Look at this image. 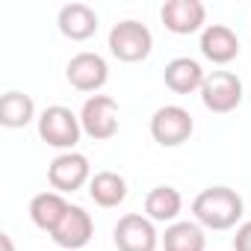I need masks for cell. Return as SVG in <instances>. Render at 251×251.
I'll list each match as a JSON object with an SVG mask.
<instances>
[{
    "instance_id": "3957f363",
    "label": "cell",
    "mask_w": 251,
    "mask_h": 251,
    "mask_svg": "<svg viewBox=\"0 0 251 251\" xmlns=\"http://www.w3.org/2000/svg\"><path fill=\"white\" fill-rule=\"evenodd\" d=\"M154 48V36L142 21H118L109 30V53L121 62H142L151 56Z\"/></svg>"
},
{
    "instance_id": "d6986e66",
    "label": "cell",
    "mask_w": 251,
    "mask_h": 251,
    "mask_svg": "<svg viewBox=\"0 0 251 251\" xmlns=\"http://www.w3.org/2000/svg\"><path fill=\"white\" fill-rule=\"evenodd\" d=\"M36 118V103L30 95L24 92H6L0 98V124L9 130H18V127H27V124Z\"/></svg>"
},
{
    "instance_id": "5b68a950",
    "label": "cell",
    "mask_w": 251,
    "mask_h": 251,
    "mask_svg": "<svg viewBox=\"0 0 251 251\" xmlns=\"http://www.w3.org/2000/svg\"><path fill=\"white\" fill-rule=\"evenodd\" d=\"M80 124L83 133L95 142H106L118 133V103L109 95H92L86 98L80 109Z\"/></svg>"
},
{
    "instance_id": "8992f818",
    "label": "cell",
    "mask_w": 251,
    "mask_h": 251,
    "mask_svg": "<svg viewBox=\"0 0 251 251\" xmlns=\"http://www.w3.org/2000/svg\"><path fill=\"white\" fill-rule=\"evenodd\" d=\"M48 180L53 186V192H77L92 180V166L89 157L80 151H65L59 157H53V163L48 166Z\"/></svg>"
},
{
    "instance_id": "52a82bcc",
    "label": "cell",
    "mask_w": 251,
    "mask_h": 251,
    "mask_svg": "<svg viewBox=\"0 0 251 251\" xmlns=\"http://www.w3.org/2000/svg\"><path fill=\"white\" fill-rule=\"evenodd\" d=\"M201 103L210 112H233L242 103V80L233 71H213L201 86Z\"/></svg>"
},
{
    "instance_id": "8fae6325",
    "label": "cell",
    "mask_w": 251,
    "mask_h": 251,
    "mask_svg": "<svg viewBox=\"0 0 251 251\" xmlns=\"http://www.w3.org/2000/svg\"><path fill=\"white\" fill-rule=\"evenodd\" d=\"M92 236H95V222H92V216H89L83 207H77V204L68 207L65 219H62V222L56 225V230L50 233V239H53L59 248H65V251H80V248H86V245L92 242Z\"/></svg>"
},
{
    "instance_id": "6da1fadb",
    "label": "cell",
    "mask_w": 251,
    "mask_h": 251,
    "mask_svg": "<svg viewBox=\"0 0 251 251\" xmlns=\"http://www.w3.org/2000/svg\"><path fill=\"white\" fill-rule=\"evenodd\" d=\"M242 210H245V204H242L239 192L230 186H207L192 201L195 222L207 230H230L242 219Z\"/></svg>"
},
{
    "instance_id": "ffe728a7",
    "label": "cell",
    "mask_w": 251,
    "mask_h": 251,
    "mask_svg": "<svg viewBox=\"0 0 251 251\" xmlns=\"http://www.w3.org/2000/svg\"><path fill=\"white\" fill-rule=\"evenodd\" d=\"M233 251H251V222H242L233 236Z\"/></svg>"
},
{
    "instance_id": "2e32d148",
    "label": "cell",
    "mask_w": 251,
    "mask_h": 251,
    "mask_svg": "<svg viewBox=\"0 0 251 251\" xmlns=\"http://www.w3.org/2000/svg\"><path fill=\"white\" fill-rule=\"evenodd\" d=\"M68 207H71V204L65 201L62 192H39V195L30 201V219H33V225H36L39 230L53 233L56 225L65 219Z\"/></svg>"
},
{
    "instance_id": "44dd1931",
    "label": "cell",
    "mask_w": 251,
    "mask_h": 251,
    "mask_svg": "<svg viewBox=\"0 0 251 251\" xmlns=\"http://www.w3.org/2000/svg\"><path fill=\"white\" fill-rule=\"evenodd\" d=\"M0 245H3V251H15V245H12V236H9V233H0Z\"/></svg>"
},
{
    "instance_id": "7a4b0ae2",
    "label": "cell",
    "mask_w": 251,
    "mask_h": 251,
    "mask_svg": "<svg viewBox=\"0 0 251 251\" xmlns=\"http://www.w3.org/2000/svg\"><path fill=\"white\" fill-rule=\"evenodd\" d=\"M39 136H42V142H48L50 148H59L62 154L74 151V145L83 136L80 115H74L68 106H59V103L48 106L39 115Z\"/></svg>"
},
{
    "instance_id": "9a60e30c",
    "label": "cell",
    "mask_w": 251,
    "mask_h": 251,
    "mask_svg": "<svg viewBox=\"0 0 251 251\" xmlns=\"http://www.w3.org/2000/svg\"><path fill=\"white\" fill-rule=\"evenodd\" d=\"M89 198L103 207V210H112L118 204H124L127 198V180H124L118 172H95L92 180H89Z\"/></svg>"
},
{
    "instance_id": "7c38bea8",
    "label": "cell",
    "mask_w": 251,
    "mask_h": 251,
    "mask_svg": "<svg viewBox=\"0 0 251 251\" xmlns=\"http://www.w3.org/2000/svg\"><path fill=\"white\" fill-rule=\"evenodd\" d=\"M201 53L213 65H227L239 56V39L227 24H207L201 33Z\"/></svg>"
},
{
    "instance_id": "277c9868",
    "label": "cell",
    "mask_w": 251,
    "mask_h": 251,
    "mask_svg": "<svg viewBox=\"0 0 251 251\" xmlns=\"http://www.w3.org/2000/svg\"><path fill=\"white\" fill-rule=\"evenodd\" d=\"M192 130H195V121H192L189 109H183L177 103L160 106L151 115V136L163 148H180L183 142H189Z\"/></svg>"
},
{
    "instance_id": "ba28073f",
    "label": "cell",
    "mask_w": 251,
    "mask_h": 251,
    "mask_svg": "<svg viewBox=\"0 0 251 251\" xmlns=\"http://www.w3.org/2000/svg\"><path fill=\"white\" fill-rule=\"evenodd\" d=\"M112 239H115L118 251H157V245H160V233H157L154 222L142 213L121 216L112 230Z\"/></svg>"
},
{
    "instance_id": "5bb4252c",
    "label": "cell",
    "mask_w": 251,
    "mask_h": 251,
    "mask_svg": "<svg viewBox=\"0 0 251 251\" xmlns=\"http://www.w3.org/2000/svg\"><path fill=\"white\" fill-rule=\"evenodd\" d=\"M163 80H166V86H169L175 95H192V92H201L207 74H204V68H201L198 59L177 56V59H172V62L166 65Z\"/></svg>"
},
{
    "instance_id": "9c48e42d",
    "label": "cell",
    "mask_w": 251,
    "mask_h": 251,
    "mask_svg": "<svg viewBox=\"0 0 251 251\" xmlns=\"http://www.w3.org/2000/svg\"><path fill=\"white\" fill-rule=\"evenodd\" d=\"M65 80L77 92H100L109 80V65L100 53L83 50V53L71 56V62L65 65Z\"/></svg>"
},
{
    "instance_id": "4fadbf2b",
    "label": "cell",
    "mask_w": 251,
    "mask_h": 251,
    "mask_svg": "<svg viewBox=\"0 0 251 251\" xmlns=\"http://www.w3.org/2000/svg\"><path fill=\"white\" fill-rule=\"evenodd\" d=\"M56 27L71 42H86L98 33V12L86 3H65L56 15Z\"/></svg>"
},
{
    "instance_id": "30bf717a",
    "label": "cell",
    "mask_w": 251,
    "mask_h": 251,
    "mask_svg": "<svg viewBox=\"0 0 251 251\" xmlns=\"http://www.w3.org/2000/svg\"><path fill=\"white\" fill-rule=\"evenodd\" d=\"M160 18L166 24L169 33L175 36H189V33H204V21H207V6L201 0H166Z\"/></svg>"
},
{
    "instance_id": "e0dca14e",
    "label": "cell",
    "mask_w": 251,
    "mask_h": 251,
    "mask_svg": "<svg viewBox=\"0 0 251 251\" xmlns=\"http://www.w3.org/2000/svg\"><path fill=\"white\" fill-rule=\"evenodd\" d=\"M183 210V195L175 186H154L145 195V216L151 222H169L175 225Z\"/></svg>"
},
{
    "instance_id": "ac0fdd59",
    "label": "cell",
    "mask_w": 251,
    "mask_h": 251,
    "mask_svg": "<svg viewBox=\"0 0 251 251\" xmlns=\"http://www.w3.org/2000/svg\"><path fill=\"white\" fill-rule=\"evenodd\" d=\"M207 236L198 222H175L163 233V251H204Z\"/></svg>"
}]
</instances>
